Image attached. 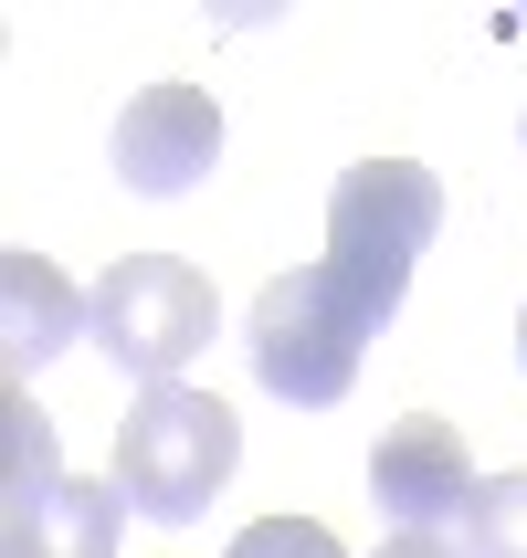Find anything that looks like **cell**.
<instances>
[{
  "label": "cell",
  "instance_id": "2",
  "mask_svg": "<svg viewBox=\"0 0 527 558\" xmlns=\"http://www.w3.org/2000/svg\"><path fill=\"white\" fill-rule=\"evenodd\" d=\"M232 464H243V422H232L212 390L169 379V390H137V401H127V422H117V496L137 506V517L190 527V517L232 485Z\"/></svg>",
  "mask_w": 527,
  "mask_h": 558
},
{
  "label": "cell",
  "instance_id": "8",
  "mask_svg": "<svg viewBox=\"0 0 527 558\" xmlns=\"http://www.w3.org/2000/svg\"><path fill=\"white\" fill-rule=\"evenodd\" d=\"M117 517L127 496L117 485H43V496H22L11 517H0V558H117Z\"/></svg>",
  "mask_w": 527,
  "mask_h": 558
},
{
  "label": "cell",
  "instance_id": "5",
  "mask_svg": "<svg viewBox=\"0 0 527 558\" xmlns=\"http://www.w3.org/2000/svg\"><path fill=\"white\" fill-rule=\"evenodd\" d=\"M106 158H117V180L137 201H180V190H201L221 169V106L201 85H137L117 106Z\"/></svg>",
  "mask_w": 527,
  "mask_h": 558
},
{
  "label": "cell",
  "instance_id": "9",
  "mask_svg": "<svg viewBox=\"0 0 527 558\" xmlns=\"http://www.w3.org/2000/svg\"><path fill=\"white\" fill-rule=\"evenodd\" d=\"M0 464H11V506L43 496V485H63V453H53V422H43V401H32V379L0 390Z\"/></svg>",
  "mask_w": 527,
  "mask_h": 558
},
{
  "label": "cell",
  "instance_id": "13",
  "mask_svg": "<svg viewBox=\"0 0 527 558\" xmlns=\"http://www.w3.org/2000/svg\"><path fill=\"white\" fill-rule=\"evenodd\" d=\"M517 369H527V316H517Z\"/></svg>",
  "mask_w": 527,
  "mask_h": 558
},
{
  "label": "cell",
  "instance_id": "1",
  "mask_svg": "<svg viewBox=\"0 0 527 558\" xmlns=\"http://www.w3.org/2000/svg\"><path fill=\"white\" fill-rule=\"evenodd\" d=\"M370 338H380V306L338 275V264H296V275H275L264 295H253V316H243L253 379H264L285 411L348 401V379H359Z\"/></svg>",
  "mask_w": 527,
  "mask_h": 558
},
{
  "label": "cell",
  "instance_id": "10",
  "mask_svg": "<svg viewBox=\"0 0 527 558\" xmlns=\"http://www.w3.org/2000/svg\"><path fill=\"white\" fill-rule=\"evenodd\" d=\"M465 558H527V474H486V485H475Z\"/></svg>",
  "mask_w": 527,
  "mask_h": 558
},
{
  "label": "cell",
  "instance_id": "12",
  "mask_svg": "<svg viewBox=\"0 0 527 558\" xmlns=\"http://www.w3.org/2000/svg\"><path fill=\"white\" fill-rule=\"evenodd\" d=\"M370 558H454V548H443V537H422V527H391Z\"/></svg>",
  "mask_w": 527,
  "mask_h": 558
},
{
  "label": "cell",
  "instance_id": "6",
  "mask_svg": "<svg viewBox=\"0 0 527 558\" xmlns=\"http://www.w3.org/2000/svg\"><path fill=\"white\" fill-rule=\"evenodd\" d=\"M475 485H486V474H475L465 433H454V422H433V411L391 422V433H380V453H370L380 517H391V527H422V537H443V517H465Z\"/></svg>",
  "mask_w": 527,
  "mask_h": 558
},
{
  "label": "cell",
  "instance_id": "11",
  "mask_svg": "<svg viewBox=\"0 0 527 558\" xmlns=\"http://www.w3.org/2000/svg\"><path fill=\"white\" fill-rule=\"evenodd\" d=\"M221 558H348V548L316 527V517H264V527H243Z\"/></svg>",
  "mask_w": 527,
  "mask_h": 558
},
{
  "label": "cell",
  "instance_id": "7",
  "mask_svg": "<svg viewBox=\"0 0 527 558\" xmlns=\"http://www.w3.org/2000/svg\"><path fill=\"white\" fill-rule=\"evenodd\" d=\"M74 338H95V295H74V284L53 275V253L11 243L0 253V359H11V379H32Z\"/></svg>",
  "mask_w": 527,
  "mask_h": 558
},
{
  "label": "cell",
  "instance_id": "3",
  "mask_svg": "<svg viewBox=\"0 0 527 558\" xmlns=\"http://www.w3.org/2000/svg\"><path fill=\"white\" fill-rule=\"evenodd\" d=\"M433 232H443V180L422 158H359V169H338V190H327V264L380 306V327L402 316L411 264L433 253Z\"/></svg>",
  "mask_w": 527,
  "mask_h": 558
},
{
  "label": "cell",
  "instance_id": "4",
  "mask_svg": "<svg viewBox=\"0 0 527 558\" xmlns=\"http://www.w3.org/2000/svg\"><path fill=\"white\" fill-rule=\"evenodd\" d=\"M212 327H221L212 275L180 264V253H117V264L95 275V348H106L127 379H148V390H169V379L212 348Z\"/></svg>",
  "mask_w": 527,
  "mask_h": 558
}]
</instances>
